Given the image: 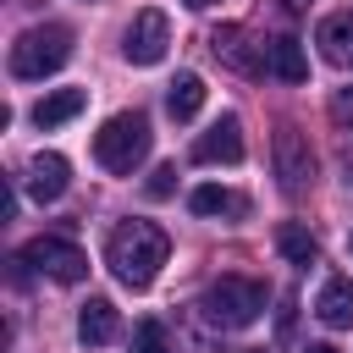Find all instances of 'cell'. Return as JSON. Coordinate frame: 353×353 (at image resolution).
I'll use <instances>...</instances> for the list:
<instances>
[{"label": "cell", "instance_id": "obj_1", "mask_svg": "<svg viewBox=\"0 0 353 353\" xmlns=\"http://www.w3.org/2000/svg\"><path fill=\"white\" fill-rule=\"evenodd\" d=\"M165 254H171V237H165L154 221H121V226L110 232V243H105V265H110L116 281L132 287V292L160 276Z\"/></svg>", "mask_w": 353, "mask_h": 353}, {"label": "cell", "instance_id": "obj_2", "mask_svg": "<svg viewBox=\"0 0 353 353\" xmlns=\"http://www.w3.org/2000/svg\"><path fill=\"white\" fill-rule=\"evenodd\" d=\"M199 314H204L210 325H221V331H243V325H254V320L265 314V287H259L254 276H221V281L204 287Z\"/></svg>", "mask_w": 353, "mask_h": 353}, {"label": "cell", "instance_id": "obj_3", "mask_svg": "<svg viewBox=\"0 0 353 353\" xmlns=\"http://www.w3.org/2000/svg\"><path fill=\"white\" fill-rule=\"evenodd\" d=\"M143 154H149V116L143 110H121L94 132V160L116 176H127Z\"/></svg>", "mask_w": 353, "mask_h": 353}, {"label": "cell", "instance_id": "obj_4", "mask_svg": "<svg viewBox=\"0 0 353 353\" xmlns=\"http://www.w3.org/2000/svg\"><path fill=\"white\" fill-rule=\"evenodd\" d=\"M66 55H72V33L66 28H28L17 44H11V77H22V83H33V77H50V72H61L66 66Z\"/></svg>", "mask_w": 353, "mask_h": 353}, {"label": "cell", "instance_id": "obj_5", "mask_svg": "<svg viewBox=\"0 0 353 353\" xmlns=\"http://www.w3.org/2000/svg\"><path fill=\"white\" fill-rule=\"evenodd\" d=\"M22 265H33V270L50 276V281H83V276H88V254H83L72 237H50V232L22 248Z\"/></svg>", "mask_w": 353, "mask_h": 353}, {"label": "cell", "instance_id": "obj_6", "mask_svg": "<svg viewBox=\"0 0 353 353\" xmlns=\"http://www.w3.org/2000/svg\"><path fill=\"white\" fill-rule=\"evenodd\" d=\"M165 44H171V22H165V11H154V6H143L138 17H132V28H127V61H138V66H154L160 55H165Z\"/></svg>", "mask_w": 353, "mask_h": 353}, {"label": "cell", "instance_id": "obj_7", "mask_svg": "<svg viewBox=\"0 0 353 353\" xmlns=\"http://www.w3.org/2000/svg\"><path fill=\"white\" fill-rule=\"evenodd\" d=\"M276 176H281L287 193H303L309 176H314V149H309V138L298 127H281L276 132Z\"/></svg>", "mask_w": 353, "mask_h": 353}, {"label": "cell", "instance_id": "obj_8", "mask_svg": "<svg viewBox=\"0 0 353 353\" xmlns=\"http://www.w3.org/2000/svg\"><path fill=\"white\" fill-rule=\"evenodd\" d=\"M193 160L199 165H237L243 160V127H237V116H221L210 132H199L193 138Z\"/></svg>", "mask_w": 353, "mask_h": 353}, {"label": "cell", "instance_id": "obj_9", "mask_svg": "<svg viewBox=\"0 0 353 353\" xmlns=\"http://www.w3.org/2000/svg\"><path fill=\"white\" fill-rule=\"evenodd\" d=\"M116 331H121V320H116V303H110V298H88V303L77 309V336H83V347H105V342H116Z\"/></svg>", "mask_w": 353, "mask_h": 353}, {"label": "cell", "instance_id": "obj_10", "mask_svg": "<svg viewBox=\"0 0 353 353\" xmlns=\"http://www.w3.org/2000/svg\"><path fill=\"white\" fill-rule=\"evenodd\" d=\"M314 44L331 66H353V11H331L320 28H314Z\"/></svg>", "mask_w": 353, "mask_h": 353}, {"label": "cell", "instance_id": "obj_11", "mask_svg": "<svg viewBox=\"0 0 353 353\" xmlns=\"http://www.w3.org/2000/svg\"><path fill=\"white\" fill-rule=\"evenodd\" d=\"M66 182H72V165H66L61 154H33V165H28V193H33L39 204L61 199Z\"/></svg>", "mask_w": 353, "mask_h": 353}, {"label": "cell", "instance_id": "obj_12", "mask_svg": "<svg viewBox=\"0 0 353 353\" xmlns=\"http://www.w3.org/2000/svg\"><path fill=\"white\" fill-rule=\"evenodd\" d=\"M314 314H320L331 331H347V325H353V281H347V276H331V281L320 287V298H314Z\"/></svg>", "mask_w": 353, "mask_h": 353}, {"label": "cell", "instance_id": "obj_13", "mask_svg": "<svg viewBox=\"0 0 353 353\" xmlns=\"http://www.w3.org/2000/svg\"><path fill=\"white\" fill-rule=\"evenodd\" d=\"M265 72H276L281 83H303V77H309V55H303V44L287 39V33L270 39V44H265Z\"/></svg>", "mask_w": 353, "mask_h": 353}, {"label": "cell", "instance_id": "obj_14", "mask_svg": "<svg viewBox=\"0 0 353 353\" xmlns=\"http://www.w3.org/2000/svg\"><path fill=\"white\" fill-rule=\"evenodd\" d=\"M188 210H193V215H226V221H243V215H248V199L232 193V188H193V193H188Z\"/></svg>", "mask_w": 353, "mask_h": 353}, {"label": "cell", "instance_id": "obj_15", "mask_svg": "<svg viewBox=\"0 0 353 353\" xmlns=\"http://www.w3.org/2000/svg\"><path fill=\"white\" fill-rule=\"evenodd\" d=\"M165 110H171V121H193V116L204 110V77H199V72H182V77L165 88Z\"/></svg>", "mask_w": 353, "mask_h": 353}, {"label": "cell", "instance_id": "obj_16", "mask_svg": "<svg viewBox=\"0 0 353 353\" xmlns=\"http://www.w3.org/2000/svg\"><path fill=\"white\" fill-rule=\"evenodd\" d=\"M83 105H88V94H83V88H55V94H44V99L33 105V121H39L44 132H50V127L72 121V116H77Z\"/></svg>", "mask_w": 353, "mask_h": 353}, {"label": "cell", "instance_id": "obj_17", "mask_svg": "<svg viewBox=\"0 0 353 353\" xmlns=\"http://www.w3.org/2000/svg\"><path fill=\"white\" fill-rule=\"evenodd\" d=\"M215 55L226 61V66H237V72H259V55H248V33L243 28H215Z\"/></svg>", "mask_w": 353, "mask_h": 353}, {"label": "cell", "instance_id": "obj_18", "mask_svg": "<svg viewBox=\"0 0 353 353\" xmlns=\"http://www.w3.org/2000/svg\"><path fill=\"white\" fill-rule=\"evenodd\" d=\"M276 248H281L292 265H314V259H320V243H314V237H309L298 221H287V226L276 232Z\"/></svg>", "mask_w": 353, "mask_h": 353}, {"label": "cell", "instance_id": "obj_19", "mask_svg": "<svg viewBox=\"0 0 353 353\" xmlns=\"http://www.w3.org/2000/svg\"><path fill=\"white\" fill-rule=\"evenodd\" d=\"M132 353H176V347H171V336H165L160 320H138V331H132Z\"/></svg>", "mask_w": 353, "mask_h": 353}, {"label": "cell", "instance_id": "obj_20", "mask_svg": "<svg viewBox=\"0 0 353 353\" xmlns=\"http://www.w3.org/2000/svg\"><path fill=\"white\" fill-rule=\"evenodd\" d=\"M171 188H176V165H154V176H149L143 193H149V199H165Z\"/></svg>", "mask_w": 353, "mask_h": 353}, {"label": "cell", "instance_id": "obj_21", "mask_svg": "<svg viewBox=\"0 0 353 353\" xmlns=\"http://www.w3.org/2000/svg\"><path fill=\"white\" fill-rule=\"evenodd\" d=\"M331 116H336V121H342V127L353 132V88H342V94H336V105H331Z\"/></svg>", "mask_w": 353, "mask_h": 353}, {"label": "cell", "instance_id": "obj_22", "mask_svg": "<svg viewBox=\"0 0 353 353\" xmlns=\"http://www.w3.org/2000/svg\"><path fill=\"white\" fill-rule=\"evenodd\" d=\"M309 353H336V347H331V342H314V347H309Z\"/></svg>", "mask_w": 353, "mask_h": 353}, {"label": "cell", "instance_id": "obj_23", "mask_svg": "<svg viewBox=\"0 0 353 353\" xmlns=\"http://www.w3.org/2000/svg\"><path fill=\"white\" fill-rule=\"evenodd\" d=\"M188 6H193V11H204V6H215V0H188Z\"/></svg>", "mask_w": 353, "mask_h": 353}]
</instances>
